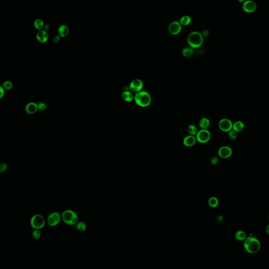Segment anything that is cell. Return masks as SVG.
Returning <instances> with one entry per match:
<instances>
[{"label":"cell","mask_w":269,"mask_h":269,"mask_svg":"<svg viewBox=\"0 0 269 269\" xmlns=\"http://www.w3.org/2000/svg\"><path fill=\"white\" fill-rule=\"evenodd\" d=\"M197 139L194 135H189L186 137L183 140V144L186 146L191 147L196 144Z\"/></svg>","instance_id":"obj_15"},{"label":"cell","mask_w":269,"mask_h":269,"mask_svg":"<svg viewBox=\"0 0 269 269\" xmlns=\"http://www.w3.org/2000/svg\"><path fill=\"white\" fill-rule=\"evenodd\" d=\"M4 89L2 87H0V98H2L3 96L4 95Z\"/></svg>","instance_id":"obj_34"},{"label":"cell","mask_w":269,"mask_h":269,"mask_svg":"<svg viewBox=\"0 0 269 269\" xmlns=\"http://www.w3.org/2000/svg\"><path fill=\"white\" fill-rule=\"evenodd\" d=\"M3 87L4 89H6V90H10V89H11V88H12L13 84L10 81H7V82H5L3 84Z\"/></svg>","instance_id":"obj_28"},{"label":"cell","mask_w":269,"mask_h":269,"mask_svg":"<svg viewBox=\"0 0 269 269\" xmlns=\"http://www.w3.org/2000/svg\"><path fill=\"white\" fill-rule=\"evenodd\" d=\"M41 233L39 229H35L32 233L33 237L35 240L38 239L41 237Z\"/></svg>","instance_id":"obj_29"},{"label":"cell","mask_w":269,"mask_h":269,"mask_svg":"<svg viewBox=\"0 0 269 269\" xmlns=\"http://www.w3.org/2000/svg\"><path fill=\"white\" fill-rule=\"evenodd\" d=\"M38 110V105L34 103H30L25 107L26 113L29 114H34Z\"/></svg>","instance_id":"obj_14"},{"label":"cell","mask_w":269,"mask_h":269,"mask_svg":"<svg viewBox=\"0 0 269 269\" xmlns=\"http://www.w3.org/2000/svg\"><path fill=\"white\" fill-rule=\"evenodd\" d=\"M7 165H6V164H1V166H0V170H1V172H3V171H5V170H7Z\"/></svg>","instance_id":"obj_31"},{"label":"cell","mask_w":269,"mask_h":269,"mask_svg":"<svg viewBox=\"0 0 269 269\" xmlns=\"http://www.w3.org/2000/svg\"><path fill=\"white\" fill-rule=\"evenodd\" d=\"M58 34L60 37H64L68 35L69 33V28L66 25H62L58 28Z\"/></svg>","instance_id":"obj_16"},{"label":"cell","mask_w":269,"mask_h":269,"mask_svg":"<svg viewBox=\"0 0 269 269\" xmlns=\"http://www.w3.org/2000/svg\"><path fill=\"white\" fill-rule=\"evenodd\" d=\"M235 238L237 239V240L240 241H244L245 238H247L245 232L242 230L237 231L235 233Z\"/></svg>","instance_id":"obj_19"},{"label":"cell","mask_w":269,"mask_h":269,"mask_svg":"<svg viewBox=\"0 0 269 269\" xmlns=\"http://www.w3.org/2000/svg\"></svg>","instance_id":"obj_39"},{"label":"cell","mask_w":269,"mask_h":269,"mask_svg":"<svg viewBox=\"0 0 269 269\" xmlns=\"http://www.w3.org/2000/svg\"><path fill=\"white\" fill-rule=\"evenodd\" d=\"M210 121L207 118H203L199 121V126L201 129H206L209 127Z\"/></svg>","instance_id":"obj_21"},{"label":"cell","mask_w":269,"mask_h":269,"mask_svg":"<svg viewBox=\"0 0 269 269\" xmlns=\"http://www.w3.org/2000/svg\"><path fill=\"white\" fill-rule=\"evenodd\" d=\"M61 218L62 217L58 212H54L48 215L47 219V222L50 226H56L60 222Z\"/></svg>","instance_id":"obj_7"},{"label":"cell","mask_w":269,"mask_h":269,"mask_svg":"<svg viewBox=\"0 0 269 269\" xmlns=\"http://www.w3.org/2000/svg\"><path fill=\"white\" fill-rule=\"evenodd\" d=\"M60 35H57V36L54 37L53 39V42L54 43H57V42H58L60 40Z\"/></svg>","instance_id":"obj_33"},{"label":"cell","mask_w":269,"mask_h":269,"mask_svg":"<svg viewBox=\"0 0 269 269\" xmlns=\"http://www.w3.org/2000/svg\"><path fill=\"white\" fill-rule=\"evenodd\" d=\"M37 39L40 43H44L46 42L48 39V34L46 31H39L37 33Z\"/></svg>","instance_id":"obj_13"},{"label":"cell","mask_w":269,"mask_h":269,"mask_svg":"<svg viewBox=\"0 0 269 269\" xmlns=\"http://www.w3.org/2000/svg\"><path fill=\"white\" fill-rule=\"evenodd\" d=\"M238 1H239V2H240L243 3L246 0H238Z\"/></svg>","instance_id":"obj_38"},{"label":"cell","mask_w":269,"mask_h":269,"mask_svg":"<svg viewBox=\"0 0 269 269\" xmlns=\"http://www.w3.org/2000/svg\"><path fill=\"white\" fill-rule=\"evenodd\" d=\"M219 127L222 131L228 132L232 129L233 123L228 118L222 119L219 123Z\"/></svg>","instance_id":"obj_8"},{"label":"cell","mask_w":269,"mask_h":269,"mask_svg":"<svg viewBox=\"0 0 269 269\" xmlns=\"http://www.w3.org/2000/svg\"><path fill=\"white\" fill-rule=\"evenodd\" d=\"M202 35H203V37H208V35H209V31L208 30H205L203 31V34Z\"/></svg>","instance_id":"obj_35"},{"label":"cell","mask_w":269,"mask_h":269,"mask_svg":"<svg viewBox=\"0 0 269 269\" xmlns=\"http://www.w3.org/2000/svg\"><path fill=\"white\" fill-rule=\"evenodd\" d=\"M188 131L191 135H194L197 133V130L196 126L194 125H190L188 127Z\"/></svg>","instance_id":"obj_26"},{"label":"cell","mask_w":269,"mask_h":269,"mask_svg":"<svg viewBox=\"0 0 269 269\" xmlns=\"http://www.w3.org/2000/svg\"><path fill=\"white\" fill-rule=\"evenodd\" d=\"M181 30V25L179 22H171L168 27V31L170 34L173 35L178 34Z\"/></svg>","instance_id":"obj_10"},{"label":"cell","mask_w":269,"mask_h":269,"mask_svg":"<svg viewBox=\"0 0 269 269\" xmlns=\"http://www.w3.org/2000/svg\"><path fill=\"white\" fill-rule=\"evenodd\" d=\"M211 137V134L208 130L202 129L197 133L196 139L201 143H206L208 142Z\"/></svg>","instance_id":"obj_6"},{"label":"cell","mask_w":269,"mask_h":269,"mask_svg":"<svg viewBox=\"0 0 269 269\" xmlns=\"http://www.w3.org/2000/svg\"><path fill=\"white\" fill-rule=\"evenodd\" d=\"M242 9L246 13H253L256 10V3L252 0L245 1L243 3Z\"/></svg>","instance_id":"obj_9"},{"label":"cell","mask_w":269,"mask_h":269,"mask_svg":"<svg viewBox=\"0 0 269 269\" xmlns=\"http://www.w3.org/2000/svg\"><path fill=\"white\" fill-rule=\"evenodd\" d=\"M244 128V124L242 121H238L233 124L232 129L237 133L242 131Z\"/></svg>","instance_id":"obj_17"},{"label":"cell","mask_w":269,"mask_h":269,"mask_svg":"<svg viewBox=\"0 0 269 269\" xmlns=\"http://www.w3.org/2000/svg\"><path fill=\"white\" fill-rule=\"evenodd\" d=\"M143 83L139 79L134 80L131 82L129 86V89L133 92L138 93L142 89Z\"/></svg>","instance_id":"obj_11"},{"label":"cell","mask_w":269,"mask_h":269,"mask_svg":"<svg viewBox=\"0 0 269 269\" xmlns=\"http://www.w3.org/2000/svg\"><path fill=\"white\" fill-rule=\"evenodd\" d=\"M44 28L45 29V31H48V29L50 28V26H49V25H45L44 27Z\"/></svg>","instance_id":"obj_36"},{"label":"cell","mask_w":269,"mask_h":269,"mask_svg":"<svg viewBox=\"0 0 269 269\" xmlns=\"http://www.w3.org/2000/svg\"><path fill=\"white\" fill-rule=\"evenodd\" d=\"M188 43L192 48H199L203 45V37L202 34L197 31L190 33L187 38Z\"/></svg>","instance_id":"obj_2"},{"label":"cell","mask_w":269,"mask_h":269,"mask_svg":"<svg viewBox=\"0 0 269 269\" xmlns=\"http://www.w3.org/2000/svg\"><path fill=\"white\" fill-rule=\"evenodd\" d=\"M208 203H209V206L212 208H215V207H217L218 203H219V201H218L217 198H215V197H211L209 199Z\"/></svg>","instance_id":"obj_24"},{"label":"cell","mask_w":269,"mask_h":269,"mask_svg":"<svg viewBox=\"0 0 269 269\" xmlns=\"http://www.w3.org/2000/svg\"><path fill=\"white\" fill-rule=\"evenodd\" d=\"M45 224V220L42 215H35L31 219V225L35 229L43 228Z\"/></svg>","instance_id":"obj_5"},{"label":"cell","mask_w":269,"mask_h":269,"mask_svg":"<svg viewBox=\"0 0 269 269\" xmlns=\"http://www.w3.org/2000/svg\"><path fill=\"white\" fill-rule=\"evenodd\" d=\"M76 227L77 230L80 232H85L87 228L86 224L84 222L82 221L78 222L77 224H76Z\"/></svg>","instance_id":"obj_22"},{"label":"cell","mask_w":269,"mask_h":269,"mask_svg":"<svg viewBox=\"0 0 269 269\" xmlns=\"http://www.w3.org/2000/svg\"><path fill=\"white\" fill-rule=\"evenodd\" d=\"M232 154V151L230 147L227 146H222L218 151V155L222 158H228Z\"/></svg>","instance_id":"obj_12"},{"label":"cell","mask_w":269,"mask_h":269,"mask_svg":"<svg viewBox=\"0 0 269 269\" xmlns=\"http://www.w3.org/2000/svg\"><path fill=\"white\" fill-rule=\"evenodd\" d=\"M228 136L229 138L231 140H235L237 138V136H238L237 132L232 129V130H231L230 131H229Z\"/></svg>","instance_id":"obj_27"},{"label":"cell","mask_w":269,"mask_h":269,"mask_svg":"<svg viewBox=\"0 0 269 269\" xmlns=\"http://www.w3.org/2000/svg\"><path fill=\"white\" fill-rule=\"evenodd\" d=\"M192 22V19L188 15H185L181 17L180 23L183 26H187Z\"/></svg>","instance_id":"obj_20"},{"label":"cell","mask_w":269,"mask_h":269,"mask_svg":"<svg viewBox=\"0 0 269 269\" xmlns=\"http://www.w3.org/2000/svg\"><path fill=\"white\" fill-rule=\"evenodd\" d=\"M34 26L37 30H41L44 27V24L42 19H37L34 22Z\"/></svg>","instance_id":"obj_23"},{"label":"cell","mask_w":269,"mask_h":269,"mask_svg":"<svg viewBox=\"0 0 269 269\" xmlns=\"http://www.w3.org/2000/svg\"><path fill=\"white\" fill-rule=\"evenodd\" d=\"M122 98L125 101L129 102V101H132L133 100V94L129 91H125L122 94Z\"/></svg>","instance_id":"obj_18"},{"label":"cell","mask_w":269,"mask_h":269,"mask_svg":"<svg viewBox=\"0 0 269 269\" xmlns=\"http://www.w3.org/2000/svg\"><path fill=\"white\" fill-rule=\"evenodd\" d=\"M266 232L269 235V224H268L266 227Z\"/></svg>","instance_id":"obj_37"},{"label":"cell","mask_w":269,"mask_h":269,"mask_svg":"<svg viewBox=\"0 0 269 269\" xmlns=\"http://www.w3.org/2000/svg\"><path fill=\"white\" fill-rule=\"evenodd\" d=\"M193 54V50L191 48H186L183 51V55L186 57H189Z\"/></svg>","instance_id":"obj_25"},{"label":"cell","mask_w":269,"mask_h":269,"mask_svg":"<svg viewBox=\"0 0 269 269\" xmlns=\"http://www.w3.org/2000/svg\"><path fill=\"white\" fill-rule=\"evenodd\" d=\"M61 217L63 221L69 226L76 225L78 222V219L76 213L71 210H66L64 211Z\"/></svg>","instance_id":"obj_4"},{"label":"cell","mask_w":269,"mask_h":269,"mask_svg":"<svg viewBox=\"0 0 269 269\" xmlns=\"http://www.w3.org/2000/svg\"><path fill=\"white\" fill-rule=\"evenodd\" d=\"M243 246L247 252L254 254L258 252L261 248V244L256 238L250 235V237H247L244 240Z\"/></svg>","instance_id":"obj_1"},{"label":"cell","mask_w":269,"mask_h":269,"mask_svg":"<svg viewBox=\"0 0 269 269\" xmlns=\"http://www.w3.org/2000/svg\"><path fill=\"white\" fill-rule=\"evenodd\" d=\"M136 103L140 107H145L150 105L151 101V95L145 91H140L135 96Z\"/></svg>","instance_id":"obj_3"},{"label":"cell","mask_w":269,"mask_h":269,"mask_svg":"<svg viewBox=\"0 0 269 269\" xmlns=\"http://www.w3.org/2000/svg\"><path fill=\"white\" fill-rule=\"evenodd\" d=\"M218 162V158L217 157L214 156V157L211 158V164H213V165H215V164L217 163Z\"/></svg>","instance_id":"obj_32"},{"label":"cell","mask_w":269,"mask_h":269,"mask_svg":"<svg viewBox=\"0 0 269 269\" xmlns=\"http://www.w3.org/2000/svg\"><path fill=\"white\" fill-rule=\"evenodd\" d=\"M38 105V109L41 111H44L46 108V105L44 103H39L37 104Z\"/></svg>","instance_id":"obj_30"}]
</instances>
